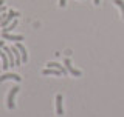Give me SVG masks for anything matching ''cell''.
<instances>
[{
  "mask_svg": "<svg viewBox=\"0 0 124 117\" xmlns=\"http://www.w3.org/2000/svg\"><path fill=\"white\" fill-rule=\"evenodd\" d=\"M19 86H13L9 89V92H8V99H6V106H8V110H14L16 108V103H14V100H16V94L19 92Z\"/></svg>",
  "mask_w": 124,
  "mask_h": 117,
  "instance_id": "cell-1",
  "label": "cell"
},
{
  "mask_svg": "<svg viewBox=\"0 0 124 117\" xmlns=\"http://www.w3.org/2000/svg\"><path fill=\"white\" fill-rule=\"evenodd\" d=\"M64 65H65V68H67V71H68L70 74H71V76H75V77H81V76H82V72H81L79 69H76L75 66L71 65V62H70V58H68V57H67V58L64 60Z\"/></svg>",
  "mask_w": 124,
  "mask_h": 117,
  "instance_id": "cell-2",
  "label": "cell"
},
{
  "mask_svg": "<svg viewBox=\"0 0 124 117\" xmlns=\"http://www.w3.org/2000/svg\"><path fill=\"white\" fill-rule=\"evenodd\" d=\"M5 80H16V82H20L22 77L19 76V74H16V72H6V74H3V76H0V83H2V82H5Z\"/></svg>",
  "mask_w": 124,
  "mask_h": 117,
  "instance_id": "cell-3",
  "label": "cell"
},
{
  "mask_svg": "<svg viewBox=\"0 0 124 117\" xmlns=\"http://www.w3.org/2000/svg\"><path fill=\"white\" fill-rule=\"evenodd\" d=\"M2 37H3V40H11V42L23 40V36H14V34H9V32H2Z\"/></svg>",
  "mask_w": 124,
  "mask_h": 117,
  "instance_id": "cell-4",
  "label": "cell"
},
{
  "mask_svg": "<svg viewBox=\"0 0 124 117\" xmlns=\"http://www.w3.org/2000/svg\"><path fill=\"white\" fill-rule=\"evenodd\" d=\"M46 68H54V69H59V71H62V74H67L68 71H67V68H65V66H62L61 63H57V62H48V63H46Z\"/></svg>",
  "mask_w": 124,
  "mask_h": 117,
  "instance_id": "cell-5",
  "label": "cell"
},
{
  "mask_svg": "<svg viewBox=\"0 0 124 117\" xmlns=\"http://www.w3.org/2000/svg\"><path fill=\"white\" fill-rule=\"evenodd\" d=\"M11 49H13L14 58H16V66H20V65H22V56H20L19 48H17V46H11Z\"/></svg>",
  "mask_w": 124,
  "mask_h": 117,
  "instance_id": "cell-6",
  "label": "cell"
},
{
  "mask_svg": "<svg viewBox=\"0 0 124 117\" xmlns=\"http://www.w3.org/2000/svg\"><path fill=\"white\" fill-rule=\"evenodd\" d=\"M56 112H57V116L64 114V108H62V96L61 94L56 96Z\"/></svg>",
  "mask_w": 124,
  "mask_h": 117,
  "instance_id": "cell-7",
  "label": "cell"
},
{
  "mask_svg": "<svg viewBox=\"0 0 124 117\" xmlns=\"http://www.w3.org/2000/svg\"><path fill=\"white\" fill-rule=\"evenodd\" d=\"M16 46H17V48H19V51H20V56H22V63H26V62H28V54H26L25 46H23L22 43H17Z\"/></svg>",
  "mask_w": 124,
  "mask_h": 117,
  "instance_id": "cell-8",
  "label": "cell"
},
{
  "mask_svg": "<svg viewBox=\"0 0 124 117\" xmlns=\"http://www.w3.org/2000/svg\"><path fill=\"white\" fill-rule=\"evenodd\" d=\"M42 74H44V76H50V74H51V76H64L62 71H59V69H54V68H46V69L42 71Z\"/></svg>",
  "mask_w": 124,
  "mask_h": 117,
  "instance_id": "cell-9",
  "label": "cell"
},
{
  "mask_svg": "<svg viewBox=\"0 0 124 117\" xmlns=\"http://www.w3.org/2000/svg\"><path fill=\"white\" fill-rule=\"evenodd\" d=\"M0 58H2V68L6 71V69L9 68V58H8V56H6L5 51H2V54H0Z\"/></svg>",
  "mask_w": 124,
  "mask_h": 117,
  "instance_id": "cell-10",
  "label": "cell"
},
{
  "mask_svg": "<svg viewBox=\"0 0 124 117\" xmlns=\"http://www.w3.org/2000/svg\"><path fill=\"white\" fill-rule=\"evenodd\" d=\"M16 28H17V20L14 19V20H13V22L9 23V25L6 26V28H2V32H11V31L16 29Z\"/></svg>",
  "mask_w": 124,
  "mask_h": 117,
  "instance_id": "cell-11",
  "label": "cell"
},
{
  "mask_svg": "<svg viewBox=\"0 0 124 117\" xmlns=\"http://www.w3.org/2000/svg\"><path fill=\"white\" fill-rule=\"evenodd\" d=\"M113 3L121 9V14H123V19H124V0H113Z\"/></svg>",
  "mask_w": 124,
  "mask_h": 117,
  "instance_id": "cell-12",
  "label": "cell"
},
{
  "mask_svg": "<svg viewBox=\"0 0 124 117\" xmlns=\"http://www.w3.org/2000/svg\"><path fill=\"white\" fill-rule=\"evenodd\" d=\"M6 17H8V13H2V14H0V26H2V23L5 22Z\"/></svg>",
  "mask_w": 124,
  "mask_h": 117,
  "instance_id": "cell-13",
  "label": "cell"
},
{
  "mask_svg": "<svg viewBox=\"0 0 124 117\" xmlns=\"http://www.w3.org/2000/svg\"><path fill=\"white\" fill-rule=\"evenodd\" d=\"M65 5H67V0H59V6L61 8H65Z\"/></svg>",
  "mask_w": 124,
  "mask_h": 117,
  "instance_id": "cell-14",
  "label": "cell"
},
{
  "mask_svg": "<svg viewBox=\"0 0 124 117\" xmlns=\"http://www.w3.org/2000/svg\"><path fill=\"white\" fill-rule=\"evenodd\" d=\"M3 46H5V42L0 40V54H2V51H3Z\"/></svg>",
  "mask_w": 124,
  "mask_h": 117,
  "instance_id": "cell-15",
  "label": "cell"
},
{
  "mask_svg": "<svg viewBox=\"0 0 124 117\" xmlns=\"http://www.w3.org/2000/svg\"><path fill=\"white\" fill-rule=\"evenodd\" d=\"M2 13H6V9L3 6H0V14H2Z\"/></svg>",
  "mask_w": 124,
  "mask_h": 117,
  "instance_id": "cell-16",
  "label": "cell"
},
{
  "mask_svg": "<svg viewBox=\"0 0 124 117\" xmlns=\"http://www.w3.org/2000/svg\"><path fill=\"white\" fill-rule=\"evenodd\" d=\"M99 2H101V0H93V3H95V5H99Z\"/></svg>",
  "mask_w": 124,
  "mask_h": 117,
  "instance_id": "cell-17",
  "label": "cell"
},
{
  "mask_svg": "<svg viewBox=\"0 0 124 117\" xmlns=\"http://www.w3.org/2000/svg\"><path fill=\"white\" fill-rule=\"evenodd\" d=\"M3 3H5V0H0V6H3Z\"/></svg>",
  "mask_w": 124,
  "mask_h": 117,
  "instance_id": "cell-18",
  "label": "cell"
}]
</instances>
